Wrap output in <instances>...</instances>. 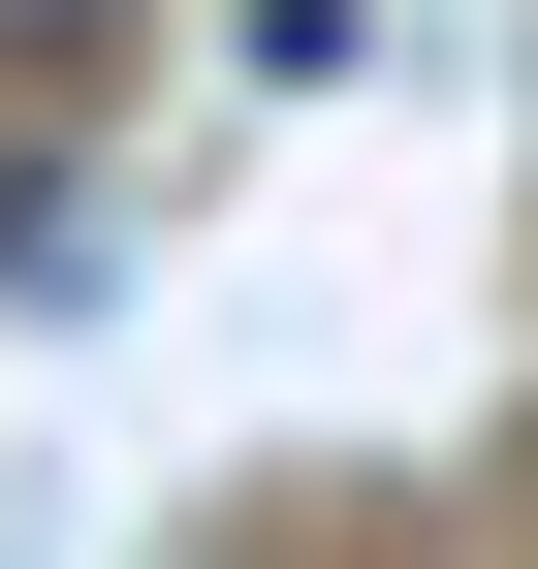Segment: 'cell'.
I'll return each mask as SVG.
<instances>
[{"label":"cell","instance_id":"6da1fadb","mask_svg":"<svg viewBox=\"0 0 538 569\" xmlns=\"http://www.w3.org/2000/svg\"><path fill=\"white\" fill-rule=\"evenodd\" d=\"M96 253H127L96 159H0V317H96Z\"/></svg>","mask_w":538,"mask_h":569},{"label":"cell","instance_id":"7a4b0ae2","mask_svg":"<svg viewBox=\"0 0 538 569\" xmlns=\"http://www.w3.org/2000/svg\"><path fill=\"white\" fill-rule=\"evenodd\" d=\"M127 32H159V0H0V63H63V96H96Z\"/></svg>","mask_w":538,"mask_h":569}]
</instances>
